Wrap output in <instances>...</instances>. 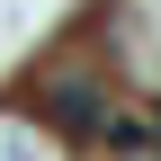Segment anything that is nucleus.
Instances as JSON below:
<instances>
[{
    "instance_id": "nucleus-1",
    "label": "nucleus",
    "mask_w": 161,
    "mask_h": 161,
    "mask_svg": "<svg viewBox=\"0 0 161 161\" xmlns=\"http://www.w3.org/2000/svg\"><path fill=\"white\" fill-rule=\"evenodd\" d=\"M36 108H45L54 134H72V143H108L116 116H125V90H116L108 63H90V54H72V63L36 72Z\"/></svg>"
}]
</instances>
